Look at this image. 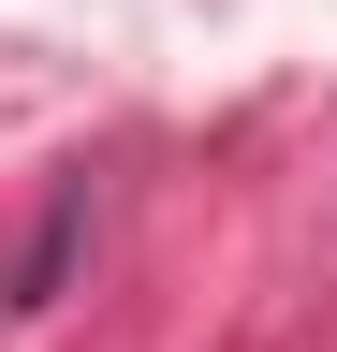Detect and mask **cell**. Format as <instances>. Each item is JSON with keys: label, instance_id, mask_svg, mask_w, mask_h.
<instances>
[{"label": "cell", "instance_id": "1", "mask_svg": "<svg viewBox=\"0 0 337 352\" xmlns=\"http://www.w3.org/2000/svg\"><path fill=\"white\" fill-rule=\"evenodd\" d=\"M73 235H89V191H59V206H45V235H30V264H15V308H45V294H59Z\"/></svg>", "mask_w": 337, "mask_h": 352}]
</instances>
